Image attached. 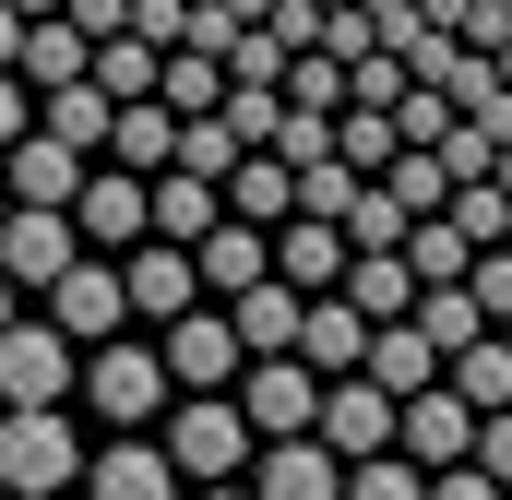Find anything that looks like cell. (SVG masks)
I'll return each mask as SVG.
<instances>
[{
	"label": "cell",
	"mask_w": 512,
	"mask_h": 500,
	"mask_svg": "<svg viewBox=\"0 0 512 500\" xmlns=\"http://www.w3.org/2000/svg\"><path fill=\"white\" fill-rule=\"evenodd\" d=\"M72 477H84V441L60 429V405H0V489L60 500Z\"/></svg>",
	"instance_id": "obj_1"
},
{
	"label": "cell",
	"mask_w": 512,
	"mask_h": 500,
	"mask_svg": "<svg viewBox=\"0 0 512 500\" xmlns=\"http://www.w3.org/2000/svg\"><path fill=\"white\" fill-rule=\"evenodd\" d=\"M155 453H167L179 477H203V489H215V477H239V465H251L262 441H251V417H239V393H191V405L167 417V441H155Z\"/></svg>",
	"instance_id": "obj_2"
},
{
	"label": "cell",
	"mask_w": 512,
	"mask_h": 500,
	"mask_svg": "<svg viewBox=\"0 0 512 500\" xmlns=\"http://www.w3.org/2000/svg\"><path fill=\"white\" fill-rule=\"evenodd\" d=\"M84 381V346L60 322H0V405H60Z\"/></svg>",
	"instance_id": "obj_3"
},
{
	"label": "cell",
	"mask_w": 512,
	"mask_h": 500,
	"mask_svg": "<svg viewBox=\"0 0 512 500\" xmlns=\"http://www.w3.org/2000/svg\"><path fill=\"white\" fill-rule=\"evenodd\" d=\"M84 393H96V417L108 429H143V417H167V358H143V346H84Z\"/></svg>",
	"instance_id": "obj_4"
},
{
	"label": "cell",
	"mask_w": 512,
	"mask_h": 500,
	"mask_svg": "<svg viewBox=\"0 0 512 500\" xmlns=\"http://www.w3.org/2000/svg\"><path fill=\"white\" fill-rule=\"evenodd\" d=\"M36 298H48V322H60L72 346H108V334L131 322V298H120V262H96V250H84V262H60V274H48Z\"/></svg>",
	"instance_id": "obj_5"
},
{
	"label": "cell",
	"mask_w": 512,
	"mask_h": 500,
	"mask_svg": "<svg viewBox=\"0 0 512 500\" xmlns=\"http://www.w3.org/2000/svg\"><path fill=\"white\" fill-rule=\"evenodd\" d=\"M465 441H477V405H465L453 381L393 393V453H405V465H465Z\"/></svg>",
	"instance_id": "obj_6"
},
{
	"label": "cell",
	"mask_w": 512,
	"mask_h": 500,
	"mask_svg": "<svg viewBox=\"0 0 512 500\" xmlns=\"http://www.w3.org/2000/svg\"><path fill=\"white\" fill-rule=\"evenodd\" d=\"M310 441H322V453H393V393H382L370 370L322 381V405H310Z\"/></svg>",
	"instance_id": "obj_7"
},
{
	"label": "cell",
	"mask_w": 512,
	"mask_h": 500,
	"mask_svg": "<svg viewBox=\"0 0 512 500\" xmlns=\"http://www.w3.org/2000/svg\"><path fill=\"white\" fill-rule=\"evenodd\" d=\"M84 167H96V155H72L60 131H36V120H24L12 143H0V191H12V203H60V215H72Z\"/></svg>",
	"instance_id": "obj_8"
},
{
	"label": "cell",
	"mask_w": 512,
	"mask_h": 500,
	"mask_svg": "<svg viewBox=\"0 0 512 500\" xmlns=\"http://www.w3.org/2000/svg\"><path fill=\"white\" fill-rule=\"evenodd\" d=\"M310 405H322V370H310V358H251V370H239V417H251V441L310 429Z\"/></svg>",
	"instance_id": "obj_9"
},
{
	"label": "cell",
	"mask_w": 512,
	"mask_h": 500,
	"mask_svg": "<svg viewBox=\"0 0 512 500\" xmlns=\"http://www.w3.org/2000/svg\"><path fill=\"white\" fill-rule=\"evenodd\" d=\"M60 262H84V227H72L60 203H12V215H0V274H12V286H48Z\"/></svg>",
	"instance_id": "obj_10"
},
{
	"label": "cell",
	"mask_w": 512,
	"mask_h": 500,
	"mask_svg": "<svg viewBox=\"0 0 512 500\" xmlns=\"http://www.w3.org/2000/svg\"><path fill=\"white\" fill-rule=\"evenodd\" d=\"M120 298L143 310V322H179V310L203 298V274H191V250H179V239H131V262H120Z\"/></svg>",
	"instance_id": "obj_11"
},
{
	"label": "cell",
	"mask_w": 512,
	"mask_h": 500,
	"mask_svg": "<svg viewBox=\"0 0 512 500\" xmlns=\"http://www.w3.org/2000/svg\"><path fill=\"white\" fill-rule=\"evenodd\" d=\"M72 227H84V250H131L143 239V167H84Z\"/></svg>",
	"instance_id": "obj_12"
},
{
	"label": "cell",
	"mask_w": 512,
	"mask_h": 500,
	"mask_svg": "<svg viewBox=\"0 0 512 500\" xmlns=\"http://www.w3.org/2000/svg\"><path fill=\"white\" fill-rule=\"evenodd\" d=\"M167 381H191V393H239V334H227L215 310H179V322H167Z\"/></svg>",
	"instance_id": "obj_13"
},
{
	"label": "cell",
	"mask_w": 512,
	"mask_h": 500,
	"mask_svg": "<svg viewBox=\"0 0 512 500\" xmlns=\"http://www.w3.org/2000/svg\"><path fill=\"white\" fill-rule=\"evenodd\" d=\"M215 215H227L215 179H191V167H155V179H143V239H179V250H191Z\"/></svg>",
	"instance_id": "obj_14"
},
{
	"label": "cell",
	"mask_w": 512,
	"mask_h": 500,
	"mask_svg": "<svg viewBox=\"0 0 512 500\" xmlns=\"http://www.w3.org/2000/svg\"><path fill=\"white\" fill-rule=\"evenodd\" d=\"M286 358H310L322 381H346L358 358H370V322H358V310L322 286V298H298V346H286Z\"/></svg>",
	"instance_id": "obj_15"
},
{
	"label": "cell",
	"mask_w": 512,
	"mask_h": 500,
	"mask_svg": "<svg viewBox=\"0 0 512 500\" xmlns=\"http://www.w3.org/2000/svg\"><path fill=\"white\" fill-rule=\"evenodd\" d=\"M251 465H262V489H251V500H334V489H346V477H334V453H322L310 429H286V441H262Z\"/></svg>",
	"instance_id": "obj_16"
},
{
	"label": "cell",
	"mask_w": 512,
	"mask_h": 500,
	"mask_svg": "<svg viewBox=\"0 0 512 500\" xmlns=\"http://www.w3.org/2000/svg\"><path fill=\"white\" fill-rule=\"evenodd\" d=\"M191 274H203V286H227V298H239V286H251V274H274V227H239V215H215V227H203V239H191Z\"/></svg>",
	"instance_id": "obj_17"
},
{
	"label": "cell",
	"mask_w": 512,
	"mask_h": 500,
	"mask_svg": "<svg viewBox=\"0 0 512 500\" xmlns=\"http://www.w3.org/2000/svg\"><path fill=\"white\" fill-rule=\"evenodd\" d=\"M84 489H96V500H167V489H179V465L143 453V429H120L108 453H84Z\"/></svg>",
	"instance_id": "obj_18"
},
{
	"label": "cell",
	"mask_w": 512,
	"mask_h": 500,
	"mask_svg": "<svg viewBox=\"0 0 512 500\" xmlns=\"http://www.w3.org/2000/svg\"><path fill=\"white\" fill-rule=\"evenodd\" d=\"M274 274H286L298 298H322V286L346 274V227H322V215H286V227H274Z\"/></svg>",
	"instance_id": "obj_19"
},
{
	"label": "cell",
	"mask_w": 512,
	"mask_h": 500,
	"mask_svg": "<svg viewBox=\"0 0 512 500\" xmlns=\"http://www.w3.org/2000/svg\"><path fill=\"white\" fill-rule=\"evenodd\" d=\"M227 334H239L251 358H286V346H298V286H286V274H251L239 310H227Z\"/></svg>",
	"instance_id": "obj_20"
},
{
	"label": "cell",
	"mask_w": 512,
	"mask_h": 500,
	"mask_svg": "<svg viewBox=\"0 0 512 500\" xmlns=\"http://www.w3.org/2000/svg\"><path fill=\"white\" fill-rule=\"evenodd\" d=\"M167 155H179V108H155V96H120V108H108V167H143V179H155Z\"/></svg>",
	"instance_id": "obj_21"
},
{
	"label": "cell",
	"mask_w": 512,
	"mask_h": 500,
	"mask_svg": "<svg viewBox=\"0 0 512 500\" xmlns=\"http://www.w3.org/2000/svg\"><path fill=\"white\" fill-rule=\"evenodd\" d=\"M84 60H96V36H84L72 12H36V24H24V48H12V84H72Z\"/></svg>",
	"instance_id": "obj_22"
},
{
	"label": "cell",
	"mask_w": 512,
	"mask_h": 500,
	"mask_svg": "<svg viewBox=\"0 0 512 500\" xmlns=\"http://www.w3.org/2000/svg\"><path fill=\"white\" fill-rule=\"evenodd\" d=\"M215 191H227V215H239V227H286V215H298V167H274V155H239Z\"/></svg>",
	"instance_id": "obj_23"
},
{
	"label": "cell",
	"mask_w": 512,
	"mask_h": 500,
	"mask_svg": "<svg viewBox=\"0 0 512 500\" xmlns=\"http://www.w3.org/2000/svg\"><path fill=\"white\" fill-rule=\"evenodd\" d=\"M358 370L382 381V393H429V381H441V346H429L417 322H370V358H358Z\"/></svg>",
	"instance_id": "obj_24"
},
{
	"label": "cell",
	"mask_w": 512,
	"mask_h": 500,
	"mask_svg": "<svg viewBox=\"0 0 512 500\" xmlns=\"http://www.w3.org/2000/svg\"><path fill=\"white\" fill-rule=\"evenodd\" d=\"M215 96H227V60H215V48H155V108L203 120Z\"/></svg>",
	"instance_id": "obj_25"
},
{
	"label": "cell",
	"mask_w": 512,
	"mask_h": 500,
	"mask_svg": "<svg viewBox=\"0 0 512 500\" xmlns=\"http://www.w3.org/2000/svg\"><path fill=\"white\" fill-rule=\"evenodd\" d=\"M108 108H120V96L72 72V84H48V120H36V131H60L72 155H108Z\"/></svg>",
	"instance_id": "obj_26"
},
{
	"label": "cell",
	"mask_w": 512,
	"mask_h": 500,
	"mask_svg": "<svg viewBox=\"0 0 512 500\" xmlns=\"http://www.w3.org/2000/svg\"><path fill=\"white\" fill-rule=\"evenodd\" d=\"M441 381H453L477 417H489V405H512V346H501V322H489L477 346H453V358H441Z\"/></svg>",
	"instance_id": "obj_27"
},
{
	"label": "cell",
	"mask_w": 512,
	"mask_h": 500,
	"mask_svg": "<svg viewBox=\"0 0 512 500\" xmlns=\"http://www.w3.org/2000/svg\"><path fill=\"white\" fill-rule=\"evenodd\" d=\"M405 322H417V334H429V346H441V358H453V346H477V334H489V310H477V286H465V274H453V286H417V310H405Z\"/></svg>",
	"instance_id": "obj_28"
},
{
	"label": "cell",
	"mask_w": 512,
	"mask_h": 500,
	"mask_svg": "<svg viewBox=\"0 0 512 500\" xmlns=\"http://www.w3.org/2000/svg\"><path fill=\"white\" fill-rule=\"evenodd\" d=\"M405 274H417V286H453V274H465V262H477V250H465V227H453V215H417V227H405Z\"/></svg>",
	"instance_id": "obj_29"
},
{
	"label": "cell",
	"mask_w": 512,
	"mask_h": 500,
	"mask_svg": "<svg viewBox=\"0 0 512 500\" xmlns=\"http://www.w3.org/2000/svg\"><path fill=\"white\" fill-rule=\"evenodd\" d=\"M393 155H405V143H393V108H334V167H358V179H382Z\"/></svg>",
	"instance_id": "obj_30"
},
{
	"label": "cell",
	"mask_w": 512,
	"mask_h": 500,
	"mask_svg": "<svg viewBox=\"0 0 512 500\" xmlns=\"http://www.w3.org/2000/svg\"><path fill=\"white\" fill-rule=\"evenodd\" d=\"M441 215L465 227V250H501V227H512V191H501V179H453V191H441Z\"/></svg>",
	"instance_id": "obj_31"
},
{
	"label": "cell",
	"mask_w": 512,
	"mask_h": 500,
	"mask_svg": "<svg viewBox=\"0 0 512 500\" xmlns=\"http://www.w3.org/2000/svg\"><path fill=\"white\" fill-rule=\"evenodd\" d=\"M84 84H108V96H155V48H143V36H96V60H84Z\"/></svg>",
	"instance_id": "obj_32"
},
{
	"label": "cell",
	"mask_w": 512,
	"mask_h": 500,
	"mask_svg": "<svg viewBox=\"0 0 512 500\" xmlns=\"http://www.w3.org/2000/svg\"><path fill=\"white\" fill-rule=\"evenodd\" d=\"M334 500H429V465H405V453H358Z\"/></svg>",
	"instance_id": "obj_33"
},
{
	"label": "cell",
	"mask_w": 512,
	"mask_h": 500,
	"mask_svg": "<svg viewBox=\"0 0 512 500\" xmlns=\"http://www.w3.org/2000/svg\"><path fill=\"white\" fill-rule=\"evenodd\" d=\"M405 227H417V215L393 203L382 179H358V203H346V250H393V239H405Z\"/></svg>",
	"instance_id": "obj_34"
},
{
	"label": "cell",
	"mask_w": 512,
	"mask_h": 500,
	"mask_svg": "<svg viewBox=\"0 0 512 500\" xmlns=\"http://www.w3.org/2000/svg\"><path fill=\"white\" fill-rule=\"evenodd\" d=\"M453 120H465V108H453L441 84H405V96H393V143H417V155H429V143H441Z\"/></svg>",
	"instance_id": "obj_35"
},
{
	"label": "cell",
	"mask_w": 512,
	"mask_h": 500,
	"mask_svg": "<svg viewBox=\"0 0 512 500\" xmlns=\"http://www.w3.org/2000/svg\"><path fill=\"white\" fill-rule=\"evenodd\" d=\"M167 167H191V179H227V167H239L227 120H215V108H203V120H179V155H167Z\"/></svg>",
	"instance_id": "obj_36"
},
{
	"label": "cell",
	"mask_w": 512,
	"mask_h": 500,
	"mask_svg": "<svg viewBox=\"0 0 512 500\" xmlns=\"http://www.w3.org/2000/svg\"><path fill=\"white\" fill-rule=\"evenodd\" d=\"M262 155H274V167H322V155H334V120H322V108H286Z\"/></svg>",
	"instance_id": "obj_37"
},
{
	"label": "cell",
	"mask_w": 512,
	"mask_h": 500,
	"mask_svg": "<svg viewBox=\"0 0 512 500\" xmlns=\"http://www.w3.org/2000/svg\"><path fill=\"white\" fill-rule=\"evenodd\" d=\"M346 203H358V167H298V215H322V227H346Z\"/></svg>",
	"instance_id": "obj_38"
},
{
	"label": "cell",
	"mask_w": 512,
	"mask_h": 500,
	"mask_svg": "<svg viewBox=\"0 0 512 500\" xmlns=\"http://www.w3.org/2000/svg\"><path fill=\"white\" fill-rule=\"evenodd\" d=\"M120 24L143 36V48H179V36H191V0H131Z\"/></svg>",
	"instance_id": "obj_39"
},
{
	"label": "cell",
	"mask_w": 512,
	"mask_h": 500,
	"mask_svg": "<svg viewBox=\"0 0 512 500\" xmlns=\"http://www.w3.org/2000/svg\"><path fill=\"white\" fill-rule=\"evenodd\" d=\"M465 286H477V310H489V322H512V250H477V262H465Z\"/></svg>",
	"instance_id": "obj_40"
},
{
	"label": "cell",
	"mask_w": 512,
	"mask_h": 500,
	"mask_svg": "<svg viewBox=\"0 0 512 500\" xmlns=\"http://www.w3.org/2000/svg\"><path fill=\"white\" fill-rule=\"evenodd\" d=\"M465 465H489V477L512 489V405H489V417H477V441H465Z\"/></svg>",
	"instance_id": "obj_41"
},
{
	"label": "cell",
	"mask_w": 512,
	"mask_h": 500,
	"mask_svg": "<svg viewBox=\"0 0 512 500\" xmlns=\"http://www.w3.org/2000/svg\"><path fill=\"white\" fill-rule=\"evenodd\" d=\"M429 500H512L489 465H429Z\"/></svg>",
	"instance_id": "obj_42"
},
{
	"label": "cell",
	"mask_w": 512,
	"mask_h": 500,
	"mask_svg": "<svg viewBox=\"0 0 512 500\" xmlns=\"http://www.w3.org/2000/svg\"><path fill=\"white\" fill-rule=\"evenodd\" d=\"M60 12H72L84 36H120V12H131V0H60Z\"/></svg>",
	"instance_id": "obj_43"
},
{
	"label": "cell",
	"mask_w": 512,
	"mask_h": 500,
	"mask_svg": "<svg viewBox=\"0 0 512 500\" xmlns=\"http://www.w3.org/2000/svg\"><path fill=\"white\" fill-rule=\"evenodd\" d=\"M36 120V108H24V84H12V72H0V143H12V131Z\"/></svg>",
	"instance_id": "obj_44"
},
{
	"label": "cell",
	"mask_w": 512,
	"mask_h": 500,
	"mask_svg": "<svg viewBox=\"0 0 512 500\" xmlns=\"http://www.w3.org/2000/svg\"><path fill=\"white\" fill-rule=\"evenodd\" d=\"M12 48H24V12H12V0H0V72H12Z\"/></svg>",
	"instance_id": "obj_45"
},
{
	"label": "cell",
	"mask_w": 512,
	"mask_h": 500,
	"mask_svg": "<svg viewBox=\"0 0 512 500\" xmlns=\"http://www.w3.org/2000/svg\"><path fill=\"white\" fill-rule=\"evenodd\" d=\"M203 500H251V489H239V477H215V489H203Z\"/></svg>",
	"instance_id": "obj_46"
},
{
	"label": "cell",
	"mask_w": 512,
	"mask_h": 500,
	"mask_svg": "<svg viewBox=\"0 0 512 500\" xmlns=\"http://www.w3.org/2000/svg\"><path fill=\"white\" fill-rule=\"evenodd\" d=\"M12 12H24V24H36V12H60V0H12Z\"/></svg>",
	"instance_id": "obj_47"
},
{
	"label": "cell",
	"mask_w": 512,
	"mask_h": 500,
	"mask_svg": "<svg viewBox=\"0 0 512 500\" xmlns=\"http://www.w3.org/2000/svg\"><path fill=\"white\" fill-rule=\"evenodd\" d=\"M0 322H12V274H0Z\"/></svg>",
	"instance_id": "obj_48"
},
{
	"label": "cell",
	"mask_w": 512,
	"mask_h": 500,
	"mask_svg": "<svg viewBox=\"0 0 512 500\" xmlns=\"http://www.w3.org/2000/svg\"><path fill=\"white\" fill-rule=\"evenodd\" d=\"M0 215H12V191H0Z\"/></svg>",
	"instance_id": "obj_49"
},
{
	"label": "cell",
	"mask_w": 512,
	"mask_h": 500,
	"mask_svg": "<svg viewBox=\"0 0 512 500\" xmlns=\"http://www.w3.org/2000/svg\"><path fill=\"white\" fill-rule=\"evenodd\" d=\"M501 346H512V322H501Z\"/></svg>",
	"instance_id": "obj_50"
},
{
	"label": "cell",
	"mask_w": 512,
	"mask_h": 500,
	"mask_svg": "<svg viewBox=\"0 0 512 500\" xmlns=\"http://www.w3.org/2000/svg\"><path fill=\"white\" fill-rule=\"evenodd\" d=\"M501 250H512V227H501Z\"/></svg>",
	"instance_id": "obj_51"
}]
</instances>
